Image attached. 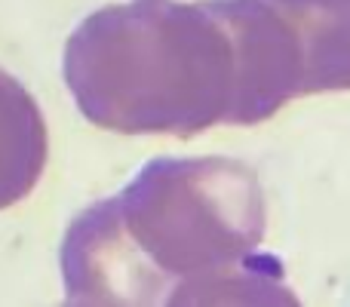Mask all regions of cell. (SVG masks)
Returning a JSON list of instances; mask_svg holds the SVG:
<instances>
[{
  "label": "cell",
  "instance_id": "obj_1",
  "mask_svg": "<svg viewBox=\"0 0 350 307\" xmlns=\"http://www.w3.org/2000/svg\"><path fill=\"white\" fill-rule=\"evenodd\" d=\"M265 230V187L240 160L157 157L117 197L98 200L68 224L59 252L65 298L277 302L265 289L280 292L283 271L273 255H258Z\"/></svg>",
  "mask_w": 350,
  "mask_h": 307
},
{
  "label": "cell",
  "instance_id": "obj_2",
  "mask_svg": "<svg viewBox=\"0 0 350 307\" xmlns=\"http://www.w3.org/2000/svg\"><path fill=\"white\" fill-rule=\"evenodd\" d=\"M80 114L120 135H197L237 108L234 40L212 0H126L86 16L65 43Z\"/></svg>",
  "mask_w": 350,
  "mask_h": 307
},
{
  "label": "cell",
  "instance_id": "obj_3",
  "mask_svg": "<svg viewBox=\"0 0 350 307\" xmlns=\"http://www.w3.org/2000/svg\"><path fill=\"white\" fill-rule=\"evenodd\" d=\"M237 55L234 126L350 90V0H212Z\"/></svg>",
  "mask_w": 350,
  "mask_h": 307
},
{
  "label": "cell",
  "instance_id": "obj_4",
  "mask_svg": "<svg viewBox=\"0 0 350 307\" xmlns=\"http://www.w3.org/2000/svg\"><path fill=\"white\" fill-rule=\"evenodd\" d=\"M49 135L40 105L12 74L0 71V209L22 203L46 166Z\"/></svg>",
  "mask_w": 350,
  "mask_h": 307
}]
</instances>
